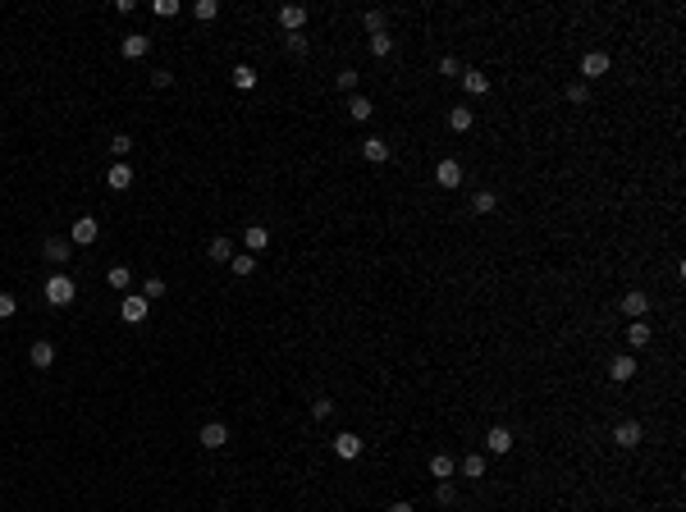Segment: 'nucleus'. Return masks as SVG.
Returning a JSON list of instances; mask_svg holds the SVG:
<instances>
[{
	"mask_svg": "<svg viewBox=\"0 0 686 512\" xmlns=\"http://www.w3.org/2000/svg\"><path fill=\"white\" fill-rule=\"evenodd\" d=\"M229 270L238 274V279H247V274H256V256H252V251H243V256H234V261H229Z\"/></svg>",
	"mask_w": 686,
	"mask_h": 512,
	"instance_id": "cd10ccee",
	"label": "nucleus"
},
{
	"mask_svg": "<svg viewBox=\"0 0 686 512\" xmlns=\"http://www.w3.org/2000/svg\"><path fill=\"white\" fill-rule=\"evenodd\" d=\"M439 74H444V78H457V74H462V65H457L453 55H444V60H439Z\"/></svg>",
	"mask_w": 686,
	"mask_h": 512,
	"instance_id": "79ce46f5",
	"label": "nucleus"
},
{
	"mask_svg": "<svg viewBox=\"0 0 686 512\" xmlns=\"http://www.w3.org/2000/svg\"><path fill=\"white\" fill-rule=\"evenodd\" d=\"M494 206H499V197H494L490 188H480V192L471 197V215H494Z\"/></svg>",
	"mask_w": 686,
	"mask_h": 512,
	"instance_id": "5701e85b",
	"label": "nucleus"
},
{
	"mask_svg": "<svg viewBox=\"0 0 686 512\" xmlns=\"http://www.w3.org/2000/svg\"><path fill=\"white\" fill-rule=\"evenodd\" d=\"M334 458H343V462L361 458V435H352V430H343V435H334Z\"/></svg>",
	"mask_w": 686,
	"mask_h": 512,
	"instance_id": "9b49d317",
	"label": "nucleus"
},
{
	"mask_svg": "<svg viewBox=\"0 0 686 512\" xmlns=\"http://www.w3.org/2000/svg\"><path fill=\"white\" fill-rule=\"evenodd\" d=\"M152 83H156V88H170V83H174V74H170V69H156Z\"/></svg>",
	"mask_w": 686,
	"mask_h": 512,
	"instance_id": "37998d69",
	"label": "nucleus"
},
{
	"mask_svg": "<svg viewBox=\"0 0 686 512\" xmlns=\"http://www.w3.org/2000/svg\"><path fill=\"white\" fill-rule=\"evenodd\" d=\"M348 115H352L357 124H366L370 115H375V106H370V97H348Z\"/></svg>",
	"mask_w": 686,
	"mask_h": 512,
	"instance_id": "a878e982",
	"label": "nucleus"
},
{
	"mask_svg": "<svg viewBox=\"0 0 686 512\" xmlns=\"http://www.w3.org/2000/svg\"><path fill=\"white\" fill-rule=\"evenodd\" d=\"M152 10L161 14V19H174V14H179V0H156Z\"/></svg>",
	"mask_w": 686,
	"mask_h": 512,
	"instance_id": "a19ab883",
	"label": "nucleus"
},
{
	"mask_svg": "<svg viewBox=\"0 0 686 512\" xmlns=\"http://www.w3.org/2000/svg\"><path fill=\"white\" fill-rule=\"evenodd\" d=\"M609 69H613V60H609L604 51H586V55H581V74H586L581 83H590V78H604Z\"/></svg>",
	"mask_w": 686,
	"mask_h": 512,
	"instance_id": "7ed1b4c3",
	"label": "nucleus"
},
{
	"mask_svg": "<svg viewBox=\"0 0 686 512\" xmlns=\"http://www.w3.org/2000/svg\"><path fill=\"white\" fill-rule=\"evenodd\" d=\"M435 183L444 188V192H453V188H462V165H457L453 156H444V160L435 165Z\"/></svg>",
	"mask_w": 686,
	"mask_h": 512,
	"instance_id": "f03ea898",
	"label": "nucleus"
},
{
	"mask_svg": "<svg viewBox=\"0 0 686 512\" xmlns=\"http://www.w3.org/2000/svg\"><path fill=\"white\" fill-rule=\"evenodd\" d=\"M28 357H33V366H37V371H51V366H55V343H51V338H37Z\"/></svg>",
	"mask_w": 686,
	"mask_h": 512,
	"instance_id": "dca6fc26",
	"label": "nucleus"
},
{
	"mask_svg": "<svg viewBox=\"0 0 686 512\" xmlns=\"http://www.w3.org/2000/svg\"><path fill=\"white\" fill-rule=\"evenodd\" d=\"M74 297H78V288H74L69 274H51V279H46V302L51 306H74Z\"/></svg>",
	"mask_w": 686,
	"mask_h": 512,
	"instance_id": "f257e3e1",
	"label": "nucleus"
},
{
	"mask_svg": "<svg viewBox=\"0 0 686 512\" xmlns=\"http://www.w3.org/2000/svg\"><path fill=\"white\" fill-rule=\"evenodd\" d=\"M435 503H439V508H453V503H457L453 480H435Z\"/></svg>",
	"mask_w": 686,
	"mask_h": 512,
	"instance_id": "c85d7f7f",
	"label": "nucleus"
},
{
	"mask_svg": "<svg viewBox=\"0 0 686 512\" xmlns=\"http://www.w3.org/2000/svg\"><path fill=\"white\" fill-rule=\"evenodd\" d=\"M101 238V224L92 215H83V220H74V233H69V242L74 247H92V242Z\"/></svg>",
	"mask_w": 686,
	"mask_h": 512,
	"instance_id": "20e7f679",
	"label": "nucleus"
},
{
	"mask_svg": "<svg viewBox=\"0 0 686 512\" xmlns=\"http://www.w3.org/2000/svg\"><path fill=\"white\" fill-rule=\"evenodd\" d=\"M206 256L215 265H224V261H234V238H211V247H206Z\"/></svg>",
	"mask_w": 686,
	"mask_h": 512,
	"instance_id": "4be33fe9",
	"label": "nucleus"
},
{
	"mask_svg": "<svg viewBox=\"0 0 686 512\" xmlns=\"http://www.w3.org/2000/svg\"><path fill=\"white\" fill-rule=\"evenodd\" d=\"M133 151V138L129 133H115V138H110V156H129Z\"/></svg>",
	"mask_w": 686,
	"mask_h": 512,
	"instance_id": "e433bc0d",
	"label": "nucleus"
},
{
	"mask_svg": "<svg viewBox=\"0 0 686 512\" xmlns=\"http://www.w3.org/2000/svg\"><path fill=\"white\" fill-rule=\"evenodd\" d=\"M106 183H110V192H129V188H133V170L115 160V165L106 170Z\"/></svg>",
	"mask_w": 686,
	"mask_h": 512,
	"instance_id": "2eb2a0df",
	"label": "nucleus"
},
{
	"mask_svg": "<svg viewBox=\"0 0 686 512\" xmlns=\"http://www.w3.org/2000/svg\"><path fill=\"white\" fill-rule=\"evenodd\" d=\"M586 97H590V88L581 83V78H577V83H567V101H572V106H581Z\"/></svg>",
	"mask_w": 686,
	"mask_h": 512,
	"instance_id": "4c0bfd02",
	"label": "nucleus"
},
{
	"mask_svg": "<svg viewBox=\"0 0 686 512\" xmlns=\"http://www.w3.org/2000/svg\"><path fill=\"white\" fill-rule=\"evenodd\" d=\"M485 448H490V453H512V430L508 425H490V430H485Z\"/></svg>",
	"mask_w": 686,
	"mask_h": 512,
	"instance_id": "1a4fd4ad",
	"label": "nucleus"
},
{
	"mask_svg": "<svg viewBox=\"0 0 686 512\" xmlns=\"http://www.w3.org/2000/svg\"><path fill=\"white\" fill-rule=\"evenodd\" d=\"M361 28L366 33H384V10H366L361 14Z\"/></svg>",
	"mask_w": 686,
	"mask_h": 512,
	"instance_id": "72a5a7b5",
	"label": "nucleus"
},
{
	"mask_svg": "<svg viewBox=\"0 0 686 512\" xmlns=\"http://www.w3.org/2000/svg\"><path fill=\"white\" fill-rule=\"evenodd\" d=\"M425 467H430V476H435V480H453V476H457V462L448 458V453H435Z\"/></svg>",
	"mask_w": 686,
	"mask_h": 512,
	"instance_id": "a211bd4d",
	"label": "nucleus"
},
{
	"mask_svg": "<svg viewBox=\"0 0 686 512\" xmlns=\"http://www.w3.org/2000/svg\"><path fill=\"white\" fill-rule=\"evenodd\" d=\"M234 88L252 92V88H256V69H252V65H238V69H234Z\"/></svg>",
	"mask_w": 686,
	"mask_h": 512,
	"instance_id": "c756f323",
	"label": "nucleus"
},
{
	"mask_svg": "<svg viewBox=\"0 0 686 512\" xmlns=\"http://www.w3.org/2000/svg\"><path fill=\"white\" fill-rule=\"evenodd\" d=\"M193 14H197L202 23H211V19H220V5H215V0H197V5H193Z\"/></svg>",
	"mask_w": 686,
	"mask_h": 512,
	"instance_id": "473e14b6",
	"label": "nucleus"
},
{
	"mask_svg": "<svg viewBox=\"0 0 686 512\" xmlns=\"http://www.w3.org/2000/svg\"><path fill=\"white\" fill-rule=\"evenodd\" d=\"M106 283H110V288H120V293H124V288H129V283H133V270H129V265H110V270H106Z\"/></svg>",
	"mask_w": 686,
	"mask_h": 512,
	"instance_id": "bb28decb",
	"label": "nucleus"
},
{
	"mask_svg": "<svg viewBox=\"0 0 686 512\" xmlns=\"http://www.w3.org/2000/svg\"><path fill=\"white\" fill-rule=\"evenodd\" d=\"M457 471H462L467 480H480V476H485V458H480V453H467V458L457 462Z\"/></svg>",
	"mask_w": 686,
	"mask_h": 512,
	"instance_id": "393cba45",
	"label": "nucleus"
},
{
	"mask_svg": "<svg viewBox=\"0 0 686 512\" xmlns=\"http://www.w3.org/2000/svg\"><path fill=\"white\" fill-rule=\"evenodd\" d=\"M284 51L293 55V60H302V55H307V37L302 33H284Z\"/></svg>",
	"mask_w": 686,
	"mask_h": 512,
	"instance_id": "2f4dec72",
	"label": "nucleus"
},
{
	"mask_svg": "<svg viewBox=\"0 0 686 512\" xmlns=\"http://www.w3.org/2000/svg\"><path fill=\"white\" fill-rule=\"evenodd\" d=\"M632 375H636V357H632V352H622V357H613V361H609V380L627 384Z\"/></svg>",
	"mask_w": 686,
	"mask_h": 512,
	"instance_id": "f3484780",
	"label": "nucleus"
},
{
	"mask_svg": "<svg viewBox=\"0 0 686 512\" xmlns=\"http://www.w3.org/2000/svg\"><path fill=\"white\" fill-rule=\"evenodd\" d=\"M389 51H393V37L389 33H370V55H375V60H384Z\"/></svg>",
	"mask_w": 686,
	"mask_h": 512,
	"instance_id": "7c9ffc66",
	"label": "nucleus"
},
{
	"mask_svg": "<svg viewBox=\"0 0 686 512\" xmlns=\"http://www.w3.org/2000/svg\"><path fill=\"white\" fill-rule=\"evenodd\" d=\"M215 512H224V508H215Z\"/></svg>",
	"mask_w": 686,
	"mask_h": 512,
	"instance_id": "a18cd8bd",
	"label": "nucleus"
},
{
	"mask_svg": "<svg viewBox=\"0 0 686 512\" xmlns=\"http://www.w3.org/2000/svg\"><path fill=\"white\" fill-rule=\"evenodd\" d=\"M361 156H366L370 165H384V160H389V142H384V138H366V142H361Z\"/></svg>",
	"mask_w": 686,
	"mask_h": 512,
	"instance_id": "412c9836",
	"label": "nucleus"
},
{
	"mask_svg": "<svg viewBox=\"0 0 686 512\" xmlns=\"http://www.w3.org/2000/svg\"><path fill=\"white\" fill-rule=\"evenodd\" d=\"M462 88H467V97H485V92H490V74L467 69V74H462Z\"/></svg>",
	"mask_w": 686,
	"mask_h": 512,
	"instance_id": "6ab92c4d",
	"label": "nucleus"
},
{
	"mask_svg": "<svg viewBox=\"0 0 686 512\" xmlns=\"http://www.w3.org/2000/svg\"><path fill=\"white\" fill-rule=\"evenodd\" d=\"M120 316L129 320V325H142V320H147V297H142V293H129V297L120 302Z\"/></svg>",
	"mask_w": 686,
	"mask_h": 512,
	"instance_id": "9d476101",
	"label": "nucleus"
},
{
	"mask_svg": "<svg viewBox=\"0 0 686 512\" xmlns=\"http://www.w3.org/2000/svg\"><path fill=\"white\" fill-rule=\"evenodd\" d=\"M645 311H650V297H645L641 288H627V293H622V316L627 320H645Z\"/></svg>",
	"mask_w": 686,
	"mask_h": 512,
	"instance_id": "423d86ee",
	"label": "nucleus"
},
{
	"mask_svg": "<svg viewBox=\"0 0 686 512\" xmlns=\"http://www.w3.org/2000/svg\"><path fill=\"white\" fill-rule=\"evenodd\" d=\"M334 416V403L329 398H311V421H329Z\"/></svg>",
	"mask_w": 686,
	"mask_h": 512,
	"instance_id": "c9c22d12",
	"label": "nucleus"
},
{
	"mask_svg": "<svg viewBox=\"0 0 686 512\" xmlns=\"http://www.w3.org/2000/svg\"><path fill=\"white\" fill-rule=\"evenodd\" d=\"M120 51L129 55V60H142V55L152 51V37L147 33H124V42H120Z\"/></svg>",
	"mask_w": 686,
	"mask_h": 512,
	"instance_id": "4468645a",
	"label": "nucleus"
},
{
	"mask_svg": "<svg viewBox=\"0 0 686 512\" xmlns=\"http://www.w3.org/2000/svg\"><path fill=\"white\" fill-rule=\"evenodd\" d=\"M42 256H46V261H55V265H65L69 256H74V242H69V238H46L42 242Z\"/></svg>",
	"mask_w": 686,
	"mask_h": 512,
	"instance_id": "f8f14e48",
	"label": "nucleus"
},
{
	"mask_svg": "<svg viewBox=\"0 0 686 512\" xmlns=\"http://www.w3.org/2000/svg\"><path fill=\"white\" fill-rule=\"evenodd\" d=\"M650 320H632V325H627V343H632V348H645V343H650Z\"/></svg>",
	"mask_w": 686,
	"mask_h": 512,
	"instance_id": "b1692460",
	"label": "nucleus"
},
{
	"mask_svg": "<svg viewBox=\"0 0 686 512\" xmlns=\"http://www.w3.org/2000/svg\"><path fill=\"white\" fill-rule=\"evenodd\" d=\"M142 297H147V302H156V297H165V279H161V274H152V279L142 283Z\"/></svg>",
	"mask_w": 686,
	"mask_h": 512,
	"instance_id": "f704fd0d",
	"label": "nucleus"
},
{
	"mask_svg": "<svg viewBox=\"0 0 686 512\" xmlns=\"http://www.w3.org/2000/svg\"><path fill=\"white\" fill-rule=\"evenodd\" d=\"M471 124H476V110H467V106H448V129H453V133H467Z\"/></svg>",
	"mask_w": 686,
	"mask_h": 512,
	"instance_id": "aec40b11",
	"label": "nucleus"
},
{
	"mask_svg": "<svg viewBox=\"0 0 686 512\" xmlns=\"http://www.w3.org/2000/svg\"><path fill=\"white\" fill-rule=\"evenodd\" d=\"M197 444L211 448V453H215V448H224V444H229V425H224V421H206V425H202V435H197Z\"/></svg>",
	"mask_w": 686,
	"mask_h": 512,
	"instance_id": "39448f33",
	"label": "nucleus"
},
{
	"mask_svg": "<svg viewBox=\"0 0 686 512\" xmlns=\"http://www.w3.org/2000/svg\"><path fill=\"white\" fill-rule=\"evenodd\" d=\"M279 28L284 33H302L307 28V5H279Z\"/></svg>",
	"mask_w": 686,
	"mask_h": 512,
	"instance_id": "0eeeda50",
	"label": "nucleus"
},
{
	"mask_svg": "<svg viewBox=\"0 0 686 512\" xmlns=\"http://www.w3.org/2000/svg\"><path fill=\"white\" fill-rule=\"evenodd\" d=\"M384 512H416V508H412V503H389Z\"/></svg>",
	"mask_w": 686,
	"mask_h": 512,
	"instance_id": "c03bdc74",
	"label": "nucleus"
},
{
	"mask_svg": "<svg viewBox=\"0 0 686 512\" xmlns=\"http://www.w3.org/2000/svg\"><path fill=\"white\" fill-rule=\"evenodd\" d=\"M14 311H19V297H14V293H0V320H10Z\"/></svg>",
	"mask_w": 686,
	"mask_h": 512,
	"instance_id": "ea45409f",
	"label": "nucleus"
},
{
	"mask_svg": "<svg viewBox=\"0 0 686 512\" xmlns=\"http://www.w3.org/2000/svg\"><path fill=\"white\" fill-rule=\"evenodd\" d=\"M357 69H338V88H343V92H357Z\"/></svg>",
	"mask_w": 686,
	"mask_h": 512,
	"instance_id": "58836bf2",
	"label": "nucleus"
},
{
	"mask_svg": "<svg viewBox=\"0 0 686 512\" xmlns=\"http://www.w3.org/2000/svg\"><path fill=\"white\" fill-rule=\"evenodd\" d=\"M641 435H645L641 421H618V425H613V444H618V448H636V444H641Z\"/></svg>",
	"mask_w": 686,
	"mask_h": 512,
	"instance_id": "6e6552de",
	"label": "nucleus"
},
{
	"mask_svg": "<svg viewBox=\"0 0 686 512\" xmlns=\"http://www.w3.org/2000/svg\"><path fill=\"white\" fill-rule=\"evenodd\" d=\"M243 242H247L252 256H261V251L270 247V229H266V224H247V229H243Z\"/></svg>",
	"mask_w": 686,
	"mask_h": 512,
	"instance_id": "ddd939ff",
	"label": "nucleus"
}]
</instances>
